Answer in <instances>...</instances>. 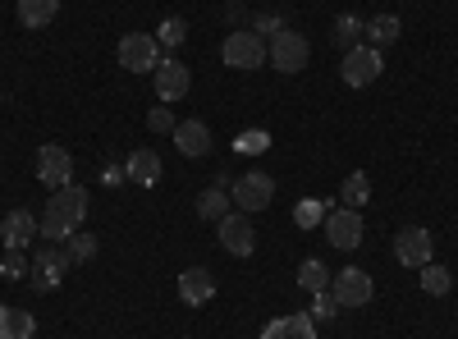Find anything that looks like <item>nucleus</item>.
<instances>
[{"label":"nucleus","mask_w":458,"mask_h":339,"mask_svg":"<svg viewBox=\"0 0 458 339\" xmlns=\"http://www.w3.org/2000/svg\"><path fill=\"white\" fill-rule=\"evenodd\" d=\"M64 271H69L64 248L42 243V248L32 252V261H28V284H32L37 293H51V289H60V284H64Z\"/></svg>","instance_id":"7ed1b4c3"},{"label":"nucleus","mask_w":458,"mask_h":339,"mask_svg":"<svg viewBox=\"0 0 458 339\" xmlns=\"http://www.w3.org/2000/svg\"><path fill=\"white\" fill-rule=\"evenodd\" d=\"M37 335V317L23 308H0V339H32Z\"/></svg>","instance_id":"aec40b11"},{"label":"nucleus","mask_w":458,"mask_h":339,"mask_svg":"<svg viewBox=\"0 0 458 339\" xmlns=\"http://www.w3.org/2000/svg\"><path fill=\"white\" fill-rule=\"evenodd\" d=\"M229 193H234V207H239L243 216H257V211L271 207V198H276V179L266 174V170H243L234 183H229Z\"/></svg>","instance_id":"f03ea898"},{"label":"nucleus","mask_w":458,"mask_h":339,"mask_svg":"<svg viewBox=\"0 0 458 339\" xmlns=\"http://www.w3.org/2000/svg\"><path fill=\"white\" fill-rule=\"evenodd\" d=\"M47 211L51 216H60L64 225H73V230H83V220H88V188L83 183H64V188H55L51 193V202H47Z\"/></svg>","instance_id":"9b49d317"},{"label":"nucleus","mask_w":458,"mask_h":339,"mask_svg":"<svg viewBox=\"0 0 458 339\" xmlns=\"http://www.w3.org/2000/svg\"><path fill=\"white\" fill-rule=\"evenodd\" d=\"M211 298H216V280H211L207 267H188V271L179 275V303L202 308V303H211Z\"/></svg>","instance_id":"4468645a"},{"label":"nucleus","mask_w":458,"mask_h":339,"mask_svg":"<svg viewBox=\"0 0 458 339\" xmlns=\"http://www.w3.org/2000/svg\"><path fill=\"white\" fill-rule=\"evenodd\" d=\"M229 69H261L266 64V37H257L252 28H234L220 47Z\"/></svg>","instance_id":"423d86ee"},{"label":"nucleus","mask_w":458,"mask_h":339,"mask_svg":"<svg viewBox=\"0 0 458 339\" xmlns=\"http://www.w3.org/2000/svg\"><path fill=\"white\" fill-rule=\"evenodd\" d=\"M37 234H42L47 243H64V239L73 234V225H64L60 216H51V211H47V216H37Z\"/></svg>","instance_id":"c85d7f7f"},{"label":"nucleus","mask_w":458,"mask_h":339,"mask_svg":"<svg viewBox=\"0 0 458 339\" xmlns=\"http://www.w3.org/2000/svg\"><path fill=\"white\" fill-rule=\"evenodd\" d=\"M257 339H289V321H284V317H276V321H266V330H261Z\"/></svg>","instance_id":"c9c22d12"},{"label":"nucleus","mask_w":458,"mask_h":339,"mask_svg":"<svg viewBox=\"0 0 458 339\" xmlns=\"http://www.w3.org/2000/svg\"><path fill=\"white\" fill-rule=\"evenodd\" d=\"M188 88H193V73H188V64L174 60V55H165V60L157 64V97L170 106V101H183Z\"/></svg>","instance_id":"ddd939ff"},{"label":"nucleus","mask_w":458,"mask_h":339,"mask_svg":"<svg viewBox=\"0 0 458 339\" xmlns=\"http://www.w3.org/2000/svg\"><path fill=\"white\" fill-rule=\"evenodd\" d=\"M321 230H326V239H330L339 252H353V248L362 243V230H367V225H362V211H353V207H330Z\"/></svg>","instance_id":"6e6552de"},{"label":"nucleus","mask_w":458,"mask_h":339,"mask_svg":"<svg viewBox=\"0 0 458 339\" xmlns=\"http://www.w3.org/2000/svg\"><path fill=\"white\" fill-rule=\"evenodd\" d=\"M252 32L257 37H276V32H284V19L280 14H257L252 19Z\"/></svg>","instance_id":"72a5a7b5"},{"label":"nucleus","mask_w":458,"mask_h":339,"mask_svg":"<svg viewBox=\"0 0 458 339\" xmlns=\"http://www.w3.org/2000/svg\"><path fill=\"white\" fill-rule=\"evenodd\" d=\"M380 73H386V60H380V51L376 47H353V51H344V60H339V79H344V88H371Z\"/></svg>","instance_id":"20e7f679"},{"label":"nucleus","mask_w":458,"mask_h":339,"mask_svg":"<svg viewBox=\"0 0 458 339\" xmlns=\"http://www.w3.org/2000/svg\"><path fill=\"white\" fill-rule=\"evenodd\" d=\"M14 14H19L23 28H47V23H55V14H60V0H19Z\"/></svg>","instance_id":"6ab92c4d"},{"label":"nucleus","mask_w":458,"mask_h":339,"mask_svg":"<svg viewBox=\"0 0 458 339\" xmlns=\"http://www.w3.org/2000/svg\"><path fill=\"white\" fill-rule=\"evenodd\" d=\"M326 211H330V202H321V198H302V202L293 207V225H298V230L326 225Z\"/></svg>","instance_id":"bb28decb"},{"label":"nucleus","mask_w":458,"mask_h":339,"mask_svg":"<svg viewBox=\"0 0 458 339\" xmlns=\"http://www.w3.org/2000/svg\"><path fill=\"white\" fill-rule=\"evenodd\" d=\"M37 179H42L51 193L64 188V183H73V157L64 152L60 142H47L42 152H37Z\"/></svg>","instance_id":"f8f14e48"},{"label":"nucleus","mask_w":458,"mask_h":339,"mask_svg":"<svg viewBox=\"0 0 458 339\" xmlns=\"http://www.w3.org/2000/svg\"><path fill=\"white\" fill-rule=\"evenodd\" d=\"M198 216H202V220H211V225L229 216V193H225V188H216V183L207 188V193L198 198Z\"/></svg>","instance_id":"a878e982"},{"label":"nucleus","mask_w":458,"mask_h":339,"mask_svg":"<svg viewBox=\"0 0 458 339\" xmlns=\"http://www.w3.org/2000/svg\"><path fill=\"white\" fill-rule=\"evenodd\" d=\"M120 64L129 69V73H157V64L165 60V51H161V42H157V32H124L120 37Z\"/></svg>","instance_id":"f257e3e1"},{"label":"nucleus","mask_w":458,"mask_h":339,"mask_svg":"<svg viewBox=\"0 0 458 339\" xmlns=\"http://www.w3.org/2000/svg\"><path fill=\"white\" fill-rule=\"evenodd\" d=\"M174 115H170V106H151V115H147V129L151 133H174Z\"/></svg>","instance_id":"473e14b6"},{"label":"nucleus","mask_w":458,"mask_h":339,"mask_svg":"<svg viewBox=\"0 0 458 339\" xmlns=\"http://www.w3.org/2000/svg\"><path fill=\"white\" fill-rule=\"evenodd\" d=\"M216 230H220V248L229 257H252L257 248V230H252V220L243 211H229L225 220H216Z\"/></svg>","instance_id":"9d476101"},{"label":"nucleus","mask_w":458,"mask_h":339,"mask_svg":"<svg viewBox=\"0 0 458 339\" xmlns=\"http://www.w3.org/2000/svg\"><path fill=\"white\" fill-rule=\"evenodd\" d=\"M367 202H371V179H367L362 170H353L349 179L339 183V207H353V211H358V207H367Z\"/></svg>","instance_id":"5701e85b"},{"label":"nucleus","mask_w":458,"mask_h":339,"mask_svg":"<svg viewBox=\"0 0 458 339\" xmlns=\"http://www.w3.org/2000/svg\"><path fill=\"white\" fill-rule=\"evenodd\" d=\"M422 289H427L431 298H445V293L454 289V275H449L445 267H436V261H427V267H422Z\"/></svg>","instance_id":"cd10ccee"},{"label":"nucleus","mask_w":458,"mask_h":339,"mask_svg":"<svg viewBox=\"0 0 458 339\" xmlns=\"http://www.w3.org/2000/svg\"><path fill=\"white\" fill-rule=\"evenodd\" d=\"M157 42H161V51H165V55H174V51L188 42V23H183L179 14L161 19V28H157Z\"/></svg>","instance_id":"b1692460"},{"label":"nucleus","mask_w":458,"mask_h":339,"mask_svg":"<svg viewBox=\"0 0 458 339\" xmlns=\"http://www.w3.org/2000/svg\"><path fill=\"white\" fill-rule=\"evenodd\" d=\"M64 257H69V267H83V261L97 257V239H92L88 230H73V234L64 239Z\"/></svg>","instance_id":"393cba45"},{"label":"nucleus","mask_w":458,"mask_h":339,"mask_svg":"<svg viewBox=\"0 0 458 339\" xmlns=\"http://www.w3.org/2000/svg\"><path fill=\"white\" fill-rule=\"evenodd\" d=\"M174 147L193 161V157H207L211 152V129L202 120H179L174 124Z\"/></svg>","instance_id":"dca6fc26"},{"label":"nucleus","mask_w":458,"mask_h":339,"mask_svg":"<svg viewBox=\"0 0 458 339\" xmlns=\"http://www.w3.org/2000/svg\"><path fill=\"white\" fill-rule=\"evenodd\" d=\"M284 321H289V339H317L312 312H293V317H284Z\"/></svg>","instance_id":"2f4dec72"},{"label":"nucleus","mask_w":458,"mask_h":339,"mask_svg":"<svg viewBox=\"0 0 458 339\" xmlns=\"http://www.w3.org/2000/svg\"><path fill=\"white\" fill-rule=\"evenodd\" d=\"M330 267H326V261L321 257H308V261H302V267H298V289L302 293H321V289H330Z\"/></svg>","instance_id":"4be33fe9"},{"label":"nucleus","mask_w":458,"mask_h":339,"mask_svg":"<svg viewBox=\"0 0 458 339\" xmlns=\"http://www.w3.org/2000/svg\"><path fill=\"white\" fill-rule=\"evenodd\" d=\"M399 37H403V19L399 14H376V19H367V28H362V42L367 47H394L399 42Z\"/></svg>","instance_id":"a211bd4d"},{"label":"nucleus","mask_w":458,"mask_h":339,"mask_svg":"<svg viewBox=\"0 0 458 339\" xmlns=\"http://www.w3.org/2000/svg\"><path fill=\"white\" fill-rule=\"evenodd\" d=\"M266 142H271V138H266L261 129H248V138H239V152H261Z\"/></svg>","instance_id":"f704fd0d"},{"label":"nucleus","mask_w":458,"mask_h":339,"mask_svg":"<svg viewBox=\"0 0 458 339\" xmlns=\"http://www.w3.org/2000/svg\"><path fill=\"white\" fill-rule=\"evenodd\" d=\"M362 28H367V19H358V14H339V19L330 23V42H335L339 51H353V47H362Z\"/></svg>","instance_id":"412c9836"},{"label":"nucleus","mask_w":458,"mask_h":339,"mask_svg":"<svg viewBox=\"0 0 458 339\" xmlns=\"http://www.w3.org/2000/svg\"><path fill=\"white\" fill-rule=\"evenodd\" d=\"M308 55H312L308 37L293 32V28H284V32H276V37H271V51H266V64L280 69V73H302V69H308Z\"/></svg>","instance_id":"39448f33"},{"label":"nucleus","mask_w":458,"mask_h":339,"mask_svg":"<svg viewBox=\"0 0 458 339\" xmlns=\"http://www.w3.org/2000/svg\"><path fill=\"white\" fill-rule=\"evenodd\" d=\"M431 257H436V239H431V230H422V225H403V230L394 234V261H399V267L422 271Z\"/></svg>","instance_id":"0eeeda50"},{"label":"nucleus","mask_w":458,"mask_h":339,"mask_svg":"<svg viewBox=\"0 0 458 339\" xmlns=\"http://www.w3.org/2000/svg\"><path fill=\"white\" fill-rule=\"evenodd\" d=\"M330 293H335L339 308H367L371 293H376V284H371V275H367L362 267H344V271L330 280Z\"/></svg>","instance_id":"1a4fd4ad"},{"label":"nucleus","mask_w":458,"mask_h":339,"mask_svg":"<svg viewBox=\"0 0 458 339\" xmlns=\"http://www.w3.org/2000/svg\"><path fill=\"white\" fill-rule=\"evenodd\" d=\"M161 157L151 152V147H133L129 152V161H124V174L133 179V183H142V188H157L161 183Z\"/></svg>","instance_id":"2eb2a0df"},{"label":"nucleus","mask_w":458,"mask_h":339,"mask_svg":"<svg viewBox=\"0 0 458 339\" xmlns=\"http://www.w3.org/2000/svg\"><path fill=\"white\" fill-rule=\"evenodd\" d=\"M335 317H339V303H335V293H330V289L312 293V321H335Z\"/></svg>","instance_id":"7c9ffc66"},{"label":"nucleus","mask_w":458,"mask_h":339,"mask_svg":"<svg viewBox=\"0 0 458 339\" xmlns=\"http://www.w3.org/2000/svg\"><path fill=\"white\" fill-rule=\"evenodd\" d=\"M0 239H5V248H28L37 239V216L23 211V207H14L5 220H0Z\"/></svg>","instance_id":"f3484780"},{"label":"nucleus","mask_w":458,"mask_h":339,"mask_svg":"<svg viewBox=\"0 0 458 339\" xmlns=\"http://www.w3.org/2000/svg\"><path fill=\"white\" fill-rule=\"evenodd\" d=\"M120 179H129V174H124V165H106L101 183H120Z\"/></svg>","instance_id":"e433bc0d"},{"label":"nucleus","mask_w":458,"mask_h":339,"mask_svg":"<svg viewBox=\"0 0 458 339\" xmlns=\"http://www.w3.org/2000/svg\"><path fill=\"white\" fill-rule=\"evenodd\" d=\"M28 275V261L19 248H5V257H0V280H23Z\"/></svg>","instance_id":"c756f323"}]
</instances>
